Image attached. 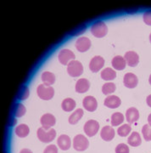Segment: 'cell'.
I'll list each match as a JSON object with an SVG mask.
<instances>
[{
    "instance_id": "1",
    "label": "cell",
    "mask_w": 151,
    "mask_h": 153,
    "mask_svg": "<svg viewBox=\"0 0 151 153\" xmlns=\"http://www.w3.org/2000/svg\"><path fill=\"white\" fill-rule=\"evenodd\" d=\"M56 136V132L54 128L45 130L43 128H39L38 129V138L40 141L43 143H49L53 141Z\"/></svg>"
},
{
    "instance_id": "2",
    "label": "cell",
    "mask_w": 151,
    "mask_h": 153,
    "mask_svg": "<svg viewBox=\"0 0 151 153\" xmlns=\"http://www.w3.org/2000/svg\"><path fill=\"white\" fill-rule=\"evenodd\" d=\"M91 33L96 38H103L108 33V27L104 22H97L93 24Z\"/></svg>"
},
{
    "instance_id": "3",
    "label": "cell",
    "mask_w": 151,
    "mask_h": 153,
    "mask_svg": "<svg viewBox=\"0 0 151 153\" xmlns=\"http://www.w3.org/2000/svg\"><path fill=\"white\" fill-rule=\"evenodd\" d=\"M67 71L68 74L72 77L80 76L83 72V66L81 63L78 60H71L70 63L68 64L67 66Z\"/></svg>"
},
{
    "instance_id": "4",
    "label": "cell",
    "mask_w": 151,
    "mask_h": 153,
    "mask_svg": "<svg viewBox=\"0 0 151 153\" xmlns=\"http://www.w3.org/2000/svg\"><path fill=\"white\" fill-rule=\"evenodd\" d=\"M89 146V141L82 134H77L73 139V147L77 152H83Z\"/></svg>"
},
{
    "instance_id": "5",
    "label": "cell",
    "mask_w": 151,
    "mask_h": 153,
    "mask_svg": "<svg viewBox=\"0 0 151 153\" xmlns=\"http://www.w3.org/2000/svg\"><path fill=\"white\" fill-rule=\"evenodd\" d=\"M37 92L39 98L43 100H49L54 96V89L51 86H46L44 84H41L38 87Z\"/></svg>"
},
{
    "instance_id": "6",
    "label": "cell",
    "mask_w": 151,
    "mask_h": 153,
    "mask_svg": "<svg viewBox=\"0 0 151 153\" xmlns=\"http://www.w3.org/2000/svg\"><path fill=\"white\" fill-rule=\"evenodd\" d=\"M83 129H84V132L87 136H94L99 129V124L97 121L88 120L84 124Z\"/></svg>"
},
{
    "instance_id": "7",
    "label": "cell",
    "mask_w": 151,
    "mask_h": 153,
    "mask_svg": "<svg viewBox=\"0 0 151 153\" xmlns=\"http://www.w3.org/2000/svg\"><path fill=\"white\" fill-rule=\"evenodd\" d=\"M58 58H59V62L62 64V65H68V62L69 61H71V60H74V59L76 58L75 54L70 50V49H62L60 52H59V56H58Z\"/></svg>"
},
{
    "instance_id": "8",
    "label": "cell",
    "mask_w": 151,
    "mask_h": 153,
    "mask_svg": "<svg viewBox=\"0 0 151 153\" xmlns=\"http://www.w3.org/2000/svg\"><path fill=\"white\" fill-rule=\"evenodd\" d=\"M40 122H41V124H42V128H43L45 130H49L51 128V127L55 125L56 123V119L54 117V116L50 113H46L43 116H42L41 119H40Z\"/></svg>"
},
{
    "instance_id": "9",
    "label": "cell",
    "mask_w": 151,
    "mask_h": 153,
    "mask_svg": "<svg viewBox=\"0 0 151 153\" xmlns=\"http://www.w3.org/2000/svg\"><path fill=\"white\" fill-rule=\"evenodd\" d=\"M91 41L88 38L81 37L79 38L76 42V49L79 52H86L91 47Z\"/></svg>"
},
{
    "instance_id": "10",
    "label": "cell",
    "mask_w": 151,
    "mask_h": 153,
    "mask_svg": "<svg viewBox=\"0 0 151 153\" xmlns=\"http://www.w3.org/2000/svg\"><path fill=\"white\" fill-rule=\"evenodd\" d=\"M104 59L99 55H97L94 56L90 61L89 69L93 72H98L104 66Z\"/></svg>"
},
{
    "instance_id": "11",
    "label": "cell",
    "mask_w": 151,
    "mask_h": 153,
    "mask_svg": "<svg viewBox=\"0 0 151 153\" xmlns=\"http://www.w3.org/2000/svg\"><path fill=\"white\" fill-rule=\"evenodd\" d=\"M124 59L126 63L131 67L136 66L139 62V56L134 51H128L125 54Z\"/></svg>"
},
{
    "instance_id": "12",
    "label": "cell",
    "mask_w": 151,
    "mask_h": 153,
    "mask_svg": "<svg viewBox=\"0 0 151 153\" xmlns=\"http://www.w3.org/2000/svg\"><path fill=\"white\" fill-rule=\"evenodd\" d=\"M83 107L88 111H94L97 109L98 102L96 99L93 96H87L82 100Z\"/></svg>"
},
{
    "instance_id": "13",
    "label": "cell",
    "mask_w": 151,
    "mask_h": 153,
    "mask_svg": "<svg viewBox=\"0 0 151 153\" xmlns=\"http://www.w3.org/2000/svg\"><path fill=\"white\" fill-rule=\"evenodd\" d=\"M123 82H124V85L127 88H133L137 85H138V79L136 75H134L133 73H127L124 76L123 78Z\"/></svg>"
},
{
    "instance_id": "14",
    "label": "cell",
    "mask_w": 151,
    "mask_h": 153,
    "mask_svg": "<svg viewBox=\"0 0 151 153\" xmlns=\"http://www.w3.org/2000/svg\"><path fill=\"white\" fill-rule=\"evenodd\" d=\"M100 136L104 141H110L115 137V130L110 126H104L101 129Z\"/></svg>"
},
{
    "instance_id": "15",
    "label": "cell",
    "mask_w": 151,
    "mask_h": 153,
    "mask_svg": "<svg viewBox=\"0 0 151 153\" xmlns=\"http://www.w3.org/2000/svg\"><path fill=\"white\" fill-rule=\"evenodd\" d=\"M121 99L119 98L118 96L115 95H111V96H108L107 98L104 100V104L105 106H107L108 108H111V109H115L117 108L121 105Z\"/></svg>"
},
{
    "instance_id": "16",
    "label": "cell",
    "mask_w": 151,
    "mask_h": 153,
    "mask_svg": "<svg viewBox=\"0 0 151 153\" xmlns=\"http://www.w3.org/2000/svg\"><path fill=\"white\" fill-rule=\"evenodd\" d=\"M57 144L61 150L63 151H67L70 148L71 146V141H70V137L66 134H62L58 138L57 140Z\"/></svg>"
},
{
    "instance_id": "17",
    "label": "cell",
    "mask_w": 151,
    "mask_h": 153,
    "mask_svg": "<svg viewBox=\"0 0 151 153\" xmlns=\"http://www.w3.org/2000/svg\"><path fill=\"white\" fill-rule=\"evenodd\" d=\"M90 88V82L87 79L81 78L76 83V91L77 93H86Z\"/></svg>"
},
{
    "instance_id": "18",
    "label": "cell",
    "mask_w": 151,
    "mask_h": 153,
    "mask_svg": "<svg viewBox=\"0 0 151 153\" xmlns=\"http://www.w3.org/2000/svg\"><path fill=\"white\" fill-rule=\"evenodd\" d=\"M126 118L130 124L134 123L139 119V112L135 107H131L126 112Z\"/></svg>"
},
{
    "instance_id": "19",
    "label": "cell",
    "mask_w": 151,
    "mask_h": 153,
    "mask_svg": "<svg viewBox=\"0 0 151 153\" xmlns=\"http://www.w3.org/2000/svg\"><path fill=\"white\" fill-rule=\"evenodd\" d=\"M126 66H127V63H126L124 57H122L121 55H117V56L114 57L112 60V66L115 70L121 71V70L125 69Z\"/></svg>"
},
{
    "instance_id": "20",
    "label": "cell",
    "mask_w": 151,
    "mask_h": 153,
    "mask_svg": "<svg viewBox=\"0 0 151 153\" xmlns=\"http://www.w3.org/2000/svg\"><path fill=\"white\" fill-rule=\"evenodd\" d=\"M127 142L131 146H133V147H137V146H140L141 142H142L140 134L138 132L132 133V134L130 135L127 140Z\"/></svg>"
},
{
    "instance_id": "21",
    "label": "cell",
    "mask_w": 151,
    "mask_h": 153,
    "mask_svg": "<svg viewBox=\"0 0 151 153\" xmlns=\"http://www.w3.org/2000/svg\"><path fill=\"white\" fill-rule=\"evenodd\" d=\"M42 81L46 86H50L55 82V76L54 73L49 71H44L42 74Z\"/></svg>"
},
{
    "instance_id": "22",
    "label": "cell",
    "mask_w": 151,
    "mask_h": 153,
    "mask_svg": "<svg viewBox=\"0 0 151 153\" xmlns=\"http://www.w3.org/2000/svg\"><path fill=\"white\" fill-rule=\"evenodd\" d=\"M115 76H116V72L110 67H107L101 71V77L104 80L111 81L115 78Z\"/></svg>"
},
{
    "instance_id": "23",
    "label": "cell",
    "mask_w": 151,
    "mask_h": 153,
    "mask_svg": "<svg viewBox=\"0 0 151 153\" xmlns=\"http://www.w3.org/2000/svg\"><path fill=\"white\" fill-rule=\"evenodd\" d=\"M82 116H83V110L79 108V109L76 110L75 111L70 115L68 121H69V123H70V124L75 125V124H76L79 122V120L81 119V117H82Z\"/></svg>"
},
{
    "instance_id": "24",
    "label": "cell",
    "mask_w": 151,
    "mask_h": 153,
    "mask_svg": "<svg viewBox=\"0 0 151 153\" xmlns=\"http://www.w3.org/2000/svg\"><path fill=\"white\" fill-rule=\"evenodd\" d=\"M16 134L17 136L20 137V138H25L29 134V127L27 124H20L19 126H17L16 128Z\"/></svg>"
},
{
    "instance_id": "25",
    "label": "cell",
    "mask_w": 151,
    "mask_h": 153,
    "mask_svg": "<svg viewBox=\"0 0 151 153\" xmlns=\"http://www.w3.org/2000/svg\"><path fill=\"white\" fill-rule=\"evenodd\" d=\"M61 107L65 111H71L76 107V101L73 99H65L61 103Z\"/></svg>"
},
{
    "instance_id": "26",
    "label": "cell",
    "mask_w": 151,
    "mask_h": 153,
    "mask_svg": "<svg viewBox=\"0 0 151 153\" xmlns=\"http://www.w3.org/2000/svg\"><path fill=\"white\" fill-rule=\"evenodd\" d=\"M124 121V115L121 112H115L111 116V125L112 126H118L121 124Z\"/></svg>"
},
{
    "instance_id": "27",
    "label": "cell",
    "mask_w": 151,
    "mask_h": 153,
    "mask_svg": "<svg viewBox=\"0 0 151 153\" xmlns=\"http://www.w3.org/2000/svg\"><path fill=\"white\" fill-rule=\"evenodd\" d=\"M115 84L113 82H107V83H104L102 87V92L105 95H109L110 94L114 93L115 91Z\"/></svg>"
},
{
    "instance_id": "28",
    "label": "cell",
    "mask_w": 151,
    "mask_h": 153,
    "mask_svg": "<svg viewBox=\"0 0 151 153\" xmlns=\"http://www.w3.org/2000/svg\"><path fill=\"white\" fill-rule=\"evenodd\" d=\"M131 130H132V128H131L130 124H123L120 128H118L117 133L121 137H126L129 134Z\"/></svg>"
},
{
    "instance_id": "29",
    "label": "cell",
    "mask_w": 151,
    "mask_h": 153,
    "mask_svg": "<svg viewBox=\"0 0 151 153\" xmlns=\"http://www.w3.org/2000/svg\"><path fill=\"white\" fill-rule=\"evenodd\" d=\"M142 134L146 141L151 140V126L150 124H145L142 128Z\"/></svg>"
},
{
    "instance_id": "30",
    "label": "cell",
    "mask_w": 151,
    "mask_h": 153,
    "mask_svg": "<svg viewBox=\"0 0 151 153\" xmlns=\"http://www.w3.org/2000/svg\"><path fill=\"white\" fill-rule=\"evenodd\" d=\"M26 107L22 104H17L16 105V109H15V115L17 117H20L24 116L26 113Z\"/></svg>"
},
{
    "instance_id": "31",
    "label": "cell",
    "mask_w": 151,
    "mask_h": 153,
    "mask_svg": "<svg viewBox=\"0 0 151 153\" xmlns=\"http://www.w3.org/2000/svg\"><path fill=\"white\" fill-rule=\"evenodd\" d=\"M115 153H129V147L126 144H119L115 147Z\"/></svg>"
},
{
    "instance_id": "32",
    "label": "cell",
    "mask_w": 151,
    "mask_h": 153,
    "mask_svg": "<svg viewBox=\"0 0 151 153\" xmlns=\"http://www.w3.org/2000/svg\"><path fill=\"white\" fill-rule=\"evenodd\" d=\"M43 153H58V148L55 145H49L44 149Z\"/></svg>"
},
{
    "instance_id": "33",
    "label": "cell",
    "mask_w": 151,
    "mask_h": 153,
    "mask_svg": "<svg viewBox=\"0 0 151 153\" xmlns=\"http://www.w3.org/2000/svg\"><path fill=\"white\" fill-rule=\"evenodd\" d=\"M144 22L148 26H151V10L146 11L144 14Z\"/></svg>"
},
{
    "instance_id": "34",
    "label": "cell",
    "mask_w": 151,
    "mask_h": 153,
    "mask_svg": "<svg viewBox=\"0 0 151 153\" xmlns=\"http://www.w3.org/2000/svg\"><path fill=\"white\" fill-rule=\"evenodd\" d=\"M147 104H148V105H149L150 107H151V94H150V95L147 97Z\"/></svg>"
},
{
    "instance_id": "35",
    "label": "cell",
    "mask_w": 151,
    "mask_h": 153,
    "mask_svg": "<svg viewBox=\"0 0 151 153\" xmlns=\"http://www.w3.org/2000/svg\"><path fill=\"white\" fill-rule=\"evenodd\" d=\"M20 153H33V152L31 150H29V149H23V150L21 151Z\"/></svg>"
},
{
    "instance_id": "36",
    "label": "cell",
    "mask_w": 151,
    "mask_h": 153,
    "mask_svg": "<svg viewBox=\"0 0 151 153\" xmlns=\"http://www.w3.org/2000/svg\"><path fill=\"white\" fill-rule=\"evenodd\" d=\"M148 122H149V124L151 126V114L149 115V117H148Z\"/></svg>"
},
{
    "instance_id": "37",
    "label": "cell",
    "mask_w": 151,
    "mask_h": 153,
    "mask_svg": "<svg viewBox=\"0 0 151 153\" xmlns=\"http://www.w3.org/2000/svg\"><path fill=\"white\" fill-rule=\"evenodd\" d=\"M149 82H150V85H151V74H150V78H149Z\"/></svg>"
},
{
    "instance_id": "38",
    "label": "cell",
    "mask_w": 151,
    "mask_h": 153,
    "mask_svg": "<svg viewBox=\"0 0 151 153\" xmlns=\"http://www.w3.org/2000/svg\"><path fill=\"white\" fill-rule=\"evenodd\" d=\"M150 43H151V33H150Z\"/></svg>"
}]
</instances>
